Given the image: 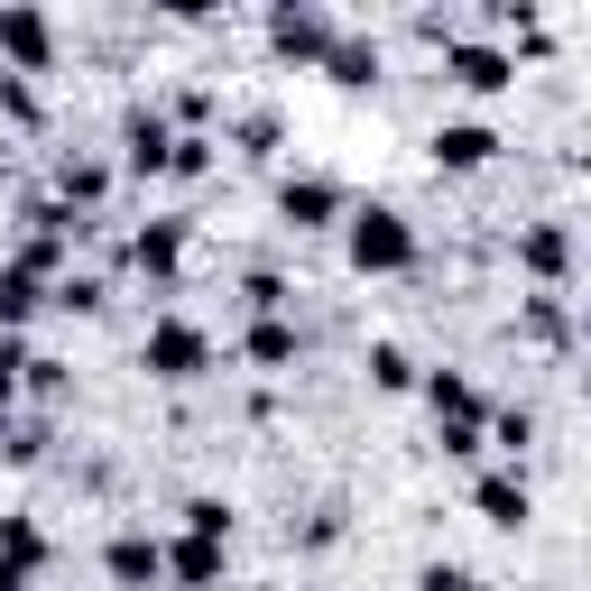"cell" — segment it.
Segmentation results:
<instances>
[{"instance_id": "3", "label": "cell", "mask_w": 591, "mask_h": 591, "mask_svg": "<svg viewBox=\"0 0 591 591\" xmlns=\"http://www.w3.org/2000/svg\"><path fill=\"white\" fill-rule=\"evenodd\" d=\"M444 158H453V167H472V158H490V130H444Z\"/></svg>"}, {"instance_id": "1", "label": "cell", "mask_w": 591, "mask_h": 591, "mask_svg": "<svg viewBox=\"0 0 591 591\" xmlns=\"http://www.w3.org/2000/svg\"><path fill=\"white\" fill-rule=\"evenodd\" d=\"M351 250H361V260H407V231H398L389 213H361V231H351Z\"/></svg>"}, {"instance_id": "2", "label": "cell", "mask_w": 591, "mask_h": 591, "mask_svg": "<svg viewBox=\"0 0 591 591\" xmlns=\"http://www.w3.org/2000/svg\"><path fill=\"white\" fill-rule=\"evenodd\" d=\"M453 65H462V84H481V93L508 84V65H499V56H481V46H472V56H453Z\"/></svg>"}]
</instances>
